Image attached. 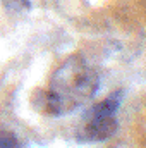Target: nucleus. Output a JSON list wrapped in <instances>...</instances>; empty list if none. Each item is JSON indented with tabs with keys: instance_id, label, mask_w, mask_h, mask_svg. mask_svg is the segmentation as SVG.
Instances as JSON below:
<instances>
[{
	"instance_id": "nucleus-1",
	"label": "nucleus",
	"mask_w": 146,
	"mask_h": 148,
	"mask_svg": "<svg viewBox=\"0 0 146 148\" xmlns=\"http://www.w3.org/2000/svg\"><path fill=\"white\" fill-rule=\"evenodd\" d=\"M100 77L83 55H71L53 73L48 90H36L33 109L43 115H65L95 97Z\"/></svg>"
},
{
	"instance_id": "nucleus-2",
	"label": "nucleus",
	"mask_w": 146,
	"mask_h": 148,
	"mask_svg": "<svg viewBox=\"0 0 146 148\" xmlns=\"http://www.w3.org/2000/svg\"><path fill=\"white\" fill-rule=\"evenodd\" d=\"M122 90H117L110 97L95 103L84 114L83 122L76 133V140L79 143H98L113 136L119 127L117 112L122 103Z\"/></svg>"
},
{
	"instance_id": "nucleus-3",
	"label": "nucleus",
	"mask_w": 146,
	"mask_h": 148,
	"mask_svg": "<svg viewBox=\"0 0 146 148\" xmlns=\"http://www.w3.org/2000/svg\"><path fill=\"white\" fill-rule=\"evenodd\" d=\"M0 148H19V141L14 133L0 129Z\"/></svg>"
}]
</instances>
